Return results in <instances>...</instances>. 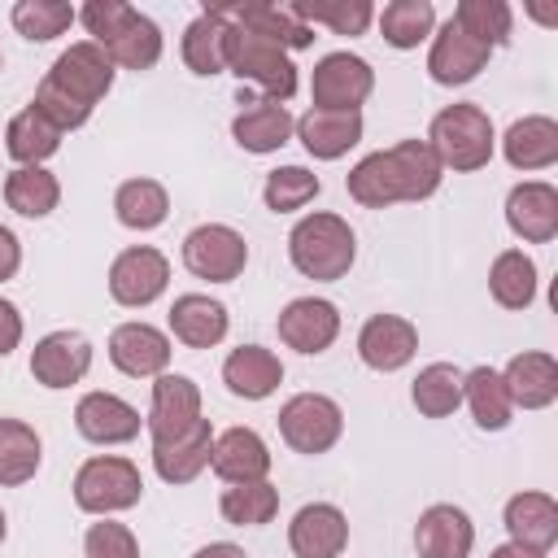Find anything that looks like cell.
<instances>
[{
	"label": "cell",
	"mask_w": 558,
	"mask_h": 558,
	"mask_svg": "<svg viewBox=\"0 0 558 558\" xmlns=\"http://www.w3.org/2000/svg\"><path fill=\"white\" fill-rule=\"evenodd\" d=\"M183 266L196 275V279H209V283H231L244 275L248 266V244L235 227L227 222H201L196 231L183 235Z\"/></svg>",
	"instance_id": "9c48e42d"
},
{
	"label": "cell",
	"mask_w": 558,
	"mask_h": 558,
	"mask_svg": "<svg viewBox=\"0 0 558 558\" xmlns=\"http://www.w3.org/2000/svg\"><path fill=\"white\" fill-rule=\"evenodd\" d=\"M488 292L501 310H527L536 301V262L523 248H506L488 266Z\"/></svg>",
	"instance_id": "d590c367"
},
{
	"label": "cell",
	"mask_w": 558,
	"mask_h": 558,
	"mask_svg": "<svg viewBox=\"0 0 558 558\" xmlns=\"http://www.w3.org/2000/svg\"><path fill=\"white\" fill-rule=\"evenodd\" d=\"M39 462H44L39 432L22 418H0V488H17L35 480Z\"/></svg>",
	"instance_id": "836d02e7"
},
{
	"label": "cell",
	"mask_w": 558,
	"mask_h": 558,
	"mask_svg": "<svg viewBox=\"0 0 558 558\" xmlns=\"http://www.w3.org/2000/svg\"><path fill=\"white\" fill-rule=\"evenodd\" d=\"M83 554L87 558H140V541L126 523H113V519H100L87 527L83 536Z\"/></svg>",
	"instance_id": "bcb514c9"
},
{
	"label": "cell",
	"mask_w": 558,
	"mask_h": 558,
	"mask_svg": "<svg viewBox=\"0 0 558 558\" xmlns=\"http://www.w3.org/2000/svg\"><path fill=\"white\" fill-rule=\"evenodd\" d=\"M209 449H214V427L209 418H196L187 432L170 440H153V471L166 484H192L209 466Z\"/></svg>",
	"instance_id": "cb8c5ba5"
},
{
	"label": "cell",
	"mask_w": 558,
	"mask_h": 558,
	"mask_svg": "<svg viewBox=\"0 0 558 558\" xmlns=\"http://www.w3.org/2000/svg\"><path fill=\"white\" fill-rule=\"evenodd\" d=\"M227 13V22L279 44L283 52H296V48H310L314 44V26H305L292 4H218Z\"/></svg>",
	"instance_id": "83f0119b"
},
{
	"label": "cell",
	"mask_w": 558,
	"mask_h": 558,
	"mask_svg": "<svg viewBox=\"0 0 558 558\" xmlns=\"http://www.w3.org/2000/svg\"><path fill=\"white\" fill-rule=\"evenodd\" d=\"M410 401L423 418H449L458 405H462V371L453 362H432L418 371L414 388H410Z\"/></svg>",
	"instance_id": "f35d334b"
},
{
	"label": "cell",
	"mask_w": 558,
	"mask_h": 558,
	"mask_svg": "<svg viewBox=\"0 0 558 558\" xmlns=\"http://www.w3.org/2000/svg\"><path fill=\"white\" fill-rule=\"evenodd\" d=\"M78 22L87 26L92 44H100L122 70H153L161 61V26L126 0H87L78 9Z\"/></svg>",
	"instance_id": "7a4b0ae2"
},
{
	"label": "cell",
	"mask_w": 558,
	"mask_h": 558,
	"mask_svg": "<svg viewBox=\"0 0 558 558\" xmlns=\"http://www.w3.org/2000/svg\"><path fill=\"white\" fill-rule=\"evenodd\" d=\"M506 222L527 244H549L558 235V187L545 179L514 183L506 196Z\"/></svg>",
	"instance_id": "ac0fdd59"
},
{
	"label": "cell",
	"mask_w": 558,
	"mask_h": 558,
	"mask_svg": "<svg viewBox=\"0 0 558 558\" xmlns=\"http://www.w3.org/2000/svg\"><path fill=\"white\" fill-rule=\"evenodd\" d=\"M488 57H493V48L480 44V39H471V35L449 17V22L432 35L427 74H432V83H440V87H462V83H471V78L488 65Z\"/></svg>",
	"instance_id": "7c38bea8"
},
{
	"label": "cell",
	"mask_w": 558,
	"mask_h": 558,
	"mask_svg": "<svg viewBox=\"0 0 558 558\" xmlns=\"http://www.w3.org/2000/svg\"><path fill=\"white\" fill-rule=\"evenodd\" d=\"M57 131H78L87 118H92V109H83L78 100H70L65 92H57L48 78H39V87H35V100H31Z\"/></svg>",
	"instance_id": "7dc6e473"
},
{
	"label": "cell",
	"mask_w": 558,
	"mask_h": 558,
	"mask_svg": "<svg viewBox=\"0 0 558 558\" xmlns=\"http://www.w3.org/2000/svg\"><path fill=\"white\" fill-rule=\"evenodd\" d=\"M427 148L436 153L440 170H458V174L484 170L493 161V148H497L493 118L471 100L445 105L427 126Z\"/></svg>",
	"instance_id": "3957f363"
},
{
	"label": "cell",
	"mask_w": 558,
	"mask_h": 558,
	"mask_svg": "<svg viewBox=\"0 0 558 558\" xmlns=\"http://www.w3.org/2000/svg\"><path fill=\"white\" fill-rule=\"evenodd\" d=\"M414 353H418V327L401 314H371L357 331V357L379 375L401 371Z\"/></svg>",
	"instance_id": "4fadbf2b"
},
{
	"label": "cell",
	"mask_w": 558,
	"mask_h": 558,
	"mask_svg": "<svg viewBox=\"0 0 558 558\" xmlns=\"http://www.w3.org/2000/svg\"><path fill=\"white\" fill-rule=\"evenodd\" d=\"M344 432V414L323 392H296L279 405V436L296 453H327Z\"/></svg>",
	"instance_id": "52a82bcc"
},
{
	"label": "cell",
	"mask_w": 558,
	"mask_h": 558,
	"mask_svg": "<svg viewBox=\"0 0 558 558\" xmlns=\"http://www.w3.org/2000/svg\"><path fill=\"white\" fill-rule=\"evenodd\" d=\"M44 78H48L57 92H65L70 100H78L83 109H96V100H105L109 87H113V61H109V52H105L100 44L78 39V44H70V48L52 61V70H48Z\"/></svg>",
	"instance_id": "30bf717a"
},
{
	"label": "cell",
	"mask_w": 558,
	"mask_h": 558,
	"mask_svg": "<svg viewBox=\"0 0 558 558\" xmlns=\"http://www.w3.org/2000/svg\"><path fill=\"white\" fill-rule=\"evenodd\" d=\"M227 70L240 83H253L262 92V100L288 105L296 96V65H292V57L279 44H270V39H262V35L235 26V22H227Z\"/></svg>",
	"instance_id": "5b68a950"
},
{
	"label": "cell",
	"mask_w": 558,
	"mask_h": 558,
	"mask_svg": "<svg viewBox=\"0 0 558 558\" xmlns=\"http://www.w3.org/2000/svg\"><path fill=\"white\" fill-rule=\"evenodd\" d=\"M279 340L296 353H323L340 336V310L323 296H296L279 310Z\"/></svg>",
	"instance_id": "5bb4252c"
},
{
	"label": "cell",
	"mask_w": 558,
	"mask_h": 558,
	"mask_svg": "<svg viewBox=\"0 0 558 558\" xmlns=\"http://www.w3.org/2000/svg\"><path fill=\"white\" fill-rule=\"evenodd\" d=\"M140 497H144V480H140V466L131 458L96 453L74 471V506L87 514L105 519V514L140 506Z\"/></svg>",
	"instance_id": "8992f818"
},
{
	"label": "cell",
	"mask_w": 558,
	"mask_h": 558,
	"mask_svg": "<svg viewBox=\"0 0 558 558\" xmlns=\"http://www.w3.org/2000/svg\"><path fill=\"white\" fill-rule=\"evenodd\" d=\"M222 384L244 401H266L283 384V362L262 344H240L222 362Z\"/></svg>",
	"instance_id": "f546056e"
},
{
	"label": "cell",
	"mask_w": 558,
	"mask_h": 558,
	"mask_svg": "<svg viewBox=\"0 0 558 558\" xmlns=\"http://www.w3.org/2000/svg\"><path fill=\"white\" fill-rule=\"evenodd\" d=\"M432 26H436V9H432V0H392V4H384V13H379V31H384V44H392V48H418L427 35H432Z\"/></svg>",
	"instance_id": "60d3db41"
},
{
	"label": "cell",
	"mask_w": 558,
	"mask_h": 558,
	"mask_svg": "<svg viewBox=\"0 0 558 558\" xmlns=\"http://www.w3.org/2000/svg\"><path fill=\"white\" fill-rule=\"evenodd\" d=\"M74 17H78V9L65 0H17L13 4V26L31 44H48V39L65 35L74 26Z\"/></svg>",
	"instance_id": "7bdbcfd3"
},
{
	"label": "cell",
	"mask_w": 558,
	"mask_h": 558,
	"mask_svg": "<svg viewBox=\"0 0 558 558\" xmlns=\"http://www.w3.org/2000/svg\"><path fill=\"white\" fill-rule=\"evenodd\" d=\"M183 65L201 78H214L227 70V17L222 9H205L183 31Z\"/></svg>",
	"instance_id": "1f68e13d"
},
{
	"label": "cell",
	"mask_w": 558,
	"mask_h": 558,
	"mask_svg": "<svg viewBox=\"0 0 558 558\" xmlns=\"http://www.w3.org/2000/svg\"><path fill=\"white\" fill-rule=\"evenodd\" d=\"M166 283H170V262L153 244H131L109 266V296L118 305H126V310L153 305L166 292Z\"/></svg>",
	"instance_id": "8fae6325"
},
{
	"label": "cell",
	"mask_w": 558,
	"mask_h": 558,
	"mask_svg": "<svg viewBox=\"0 0 558 558\" xmlns=\"http://www.w3.org/2000/svg\"><path fill=\"white\" fill-rule=\"evenodd\" d=\"M4 201L22 218H48L57 209V201H61V183L44 166H17L4 179Z\"/></svg>",
	"instance_id": "74e56055"
},
{
	"label": "cell",
	"mask_w": 558,
	"mask_h": 558,
	"mask_svg": "<svg viewBox=\"0 0 558 558\" xmlns=\"http://www.w3.org/2000/svg\"><path fill=\"white\" fill-rule=\"evenodd\" d=\"M74 427L92 445H126V440L140 436L144 418H140V410L131 401H122L113 392H87L74 405Z\"/></svg>",
	"instance_id": "d6986e66"
},
{
	"label": "cell",
	"mask_w": 558,
	"mask_h": 558,
	"mask_svg": "<svg viewBox=\"0 0 558 558\" xmlns=\"http://www.w3.org/2000/svg\"><path fill=\"white\" fill-rule=\"evenodd\" d=\"M488 558H545V554H536V549H523V545H514V541H506V545H497Z\"/></svg>",
	"instance_id": "816d5d0a"
},
{
	"label": "cell",
	"mask_w": 558,
	"mask_h": 558,
	"mask_svg": "<svg viewBox=\"0 0 558 558\" xmlns=\"http://www.w3.org/2000/svg\"><path fill=\"white\" fill-rule=\"evenodd\" d=\"M113 214L126 231H157L170 214V196L157 179H126L113 192Z\"/></svg>",
	"instance_id": "8d00e7d4"
},
{
	"label": "cell",
	"mask_w": 558,
	"mask_h": 558,
	"mask_svg": "<svg viewBox=\"0 0 558 558\" xmlns=\"http://www.w3.org/2000/svg\"><path fill=\"white\" fill-rule=\"evenodd\" d=\"M501 523H506V532H510L514 545L536 549V554H549L554 541H558V501L549 493H514L506 501Z\"/></svg>",
	"instance_id": "4316f807"
},
{
	"label": "cell",
	"mask_w": 558,
	"mask_h": 558,
	"mask_svg": "<svg viewBox=\"0 0 558 558\" xmlns=\"http://www.w3.org/2000/svg\"><path fill=\"white\" fill-rule=\"evenodd\" d=\"M440 161L427 148V140H397L392 148L366 153L349 174L344 187L357 205L366 209H384L397 201H427L440 187Z\"/></svg>",
	"instance_id": "6da1fadb"
},
{
	"label": "cell",
	"mask_w": 558,
	"mask_h": 558,
	"mask_svg": "<svg viewBox=\"0 0 558 558\" xmlns=\"http://www.w3.org/2000/svg\"><path fill=\"white\" fill-rule=\"evenodd\" d=\"M240 113L231 118V135L244 153H279L292 131H296V118L288 113V105H275V100H262V96H240Z\"/></svg>",
	"instance_id": "7402d4cb"
},
{
	"label": "cell",
	"mask_w": 558,
	"mask_h": 558,
	"mask_svg": "<svg viewBox=\"0 0 558 558\" xmlns=\"http://www.w3.org/2000/svg\"><path fill=\"white\" fill-rule=\"evenodd\" d=\"M17 266H22V244H17V235L9 227H0V283L13 279Z\"/></svg>",
	"instance_id": "681fc988"
},
{
	"label": "cell",
	"mask_w": 558,
	"mask_h": 558,
	"mask_svg": "<svg viewBox=\"0 0 558 558\" xmlns=\"http://www.w3.org/2000/svg\"><path fill=\"white\" fill-rule=\"evenodd\" d=\"M109 362L131 379H157L170 366V336L153 323H122L109 331Z\"/></svg>",
	"instance_id": "9a60e30c"
},
{
	"label": "cell",
	"mask_w": 558,
	"mask_h": 558,
	"mask_svg": "<svg viewBox=\"0 0 558 558\" xmlns=\"http://www.w3.org/2000/svg\"><path fill=\"white\" fill-rule=\"evenodd\" d=\"M4 148H9V157H13L17 166H39V161H48V157L61 148V131H57L35 105H26L22 113L9 118V126H4Z\"/></svg>",
	"instance_id": "e575fe53"
},
{
	"label": "cell",
	"mask_w": 558,
	"mask_h": 558,
	"mask_svg": "<svg viewBox=\"0 0 558 558\" xmlns=\"http://www.w3.org/2000/svg\"><path fill=\"white\" fill-rule=\"evenodd\" d=\"M17 340H22V314L13 301L0 296V357H9L17 349Z\"/></svg>",
	"instance_id": "c3c4849f"
},
{
	"label": "cell",
	"mask_w": 558,
	"mask_h": 558,
	"mask_svg": "<svg viewBox=\"0 0 558 558\" xmlns=\"http://www.w3.org/2000/svg\"><path fill=\"white\" fill-rule=\"evenodd\" d=\"M4 532H9V523H4V510H0V545H4Z\"/></svg>",
	"instance_id": "f5cc1de1"
},
{
	"label": "cell",
	"mask_w": 558,
	"mask_h": 558,
	"mask_svg": "<svg viewBox=\"0 0 558 558\" xmlns=\"http://www.w3.org/2000/svg\"><path fill=\"white\" fill-rule=\"evenodd\" d=\"M288 545L296 558H340L349 545V519L331 501H310L288 523Z\"/></svg>",
	"instance_id": "e0dca14e"
},
{
	"label": "cell",
	"mask_w": 558,
	"mask_h": 558,
	"mask_svg": "<svg viewBox=\"0 0 558 558\" xmlns=\"http://www.w3.org/2000/svg\"><path fill=\"white\" fill-rule=\"evenodd\" d=\"M318 192H323V183H318V174L305 170V166H279V170H270L266 183H262V201H266L270 214H296V209H305Z\"/></svg>",
	"instance_id": "b9f144b4"
},
{
	"label": "cell",
	"mask_w": 558,
	"mask_h": 558,
	"mask_svg": "<svg viewBox=\"0 0 558 558\" xmlns=\"http://www.w3.org/2000/svg\"><path fill=\"white\" fill-rule=\"evenodd\" d=\"M292 13L305 26H331L336 35H362L375 17L366 0H336V4H292Z\"/></svg>",
	"instance_id": "f6af8a7d"
},
{
	"label": "cell",
	"mask_w": 558,
	"mask_h": 558,
	"mask_svg": "<svg viewBox=\"0 0 558 558\" xmlns=\"http://www.w3.org/2000/svg\"><path fill=\"white\" fill-rule=\"evenodd\" d=\"M296 140L310 157L336 161L362 140V113H336V109H305L296 118Z\"/></svg>",
	"instance_id": "f1b7e54d"
},
{
	"label": "cell",
	"mask_w": 558,
	"mask_h": 558,
	"mask_svg": "<svg viewBox=\"0 0 558 558\" xmlns=\"http://www.w3.org/2000/svg\"><path fill=\"white\" fill-rule=\"evenodd\" d=\"M453 22H458L471 39H480V44H488V48H501V44L510 39L514 13H510L506 0H458Z\"/></svg>",
	"instance_id": "ee69618b"
},
{
	"label": "cell",
	"mask_w": 558,
	"mask_h": 558,
	"mask_svg": "<svg viewBox=\"0 0 558 558\" xmlns=\"http://www.w3.org/2000/svg\"><path fill=\"white\" fill-rule=\"evenodd\" d=\"M375 92V70L357 52H327L314 65L310 78V109H336V113H362L366 96Z\"/></svg>",
	"instance_id": "ba28073f"
},
{
	"label": "cell",
	"mask_w": 558,
	"mask_h": 558,
	"mask_svg": "<svg viewBox=\"0 0 558 558\" xmlns=\"http://www.w3.org/2000/svg\"><path fill=\"white\" fill-rule=\"evenodd\" d=\"M462 401H466L475 427H484V432H501L510 423V414H514L510 392L501 384V371H493V366L462 371Z\"/></svg>",
	"instance_id": "d6a6232c"
},
{
	"label": "cell",
	"mask_w": 558,
	"mask_h": 558,
	"mask_svg": "<svg viewBox=\"0 0 558 558\" xmlns=\"http://www.w3.org/2000/svg\"><path fill=\"white\" fill-rule=\"evenodd\" d=\"M192 558H248L240 545H231V541H209L205 549H196Z\"/></svg>",
	"instance_id": "f907efd6"
},
{
	"label": "cell",
	"mask_w": 558,
	"mask_h": 558,
	"mask_svg": "<svg viewBox=\"0 0 558 558\" xmlns=\"http://www.w3.org/2000/svg\"><path fill=\"white\" fill-rule=\"evenodd\" d=\"M92 371V340L83 331H48L31 349V375L44 388H70Z\"/></svg>",
	"instance_id": "2e32d148"
},
{
	"label": "cell",
	"mask_w": 558,
	"mask_h": 558,
	"mask_svg": "<svg viewBox=\"0 0 558 558\" xmlns=\"http://www.w3.org/2000/svg\"><path fill=\"white\" fill-rule=\"evenodd\" d=\"M501 153L514 170H549L558 161V122L545 113L510 122V131L501 135Z\"/></svg>",
	"instance_id": "4dcf8cb0"
},
{
	"label": "cell",
	"mask_w": 558,
	"mask_h": 558,
	"mask_svg": "<svg viewBox=\"0 0 558 558\" xmlns=\"http://www.w3.org/2000/svg\"><path fill=\"white\" fill-rule=\"evenodd\" d=\"M471 545H475V527H471V514L462 506L436 501L414 523L418 558H471Z\"/></svg>",
	"instance_id": "ffe728a7"
},
{
	"label": "cell",
	"mask_w": 558,
	"mask_h": 558,
	"mask_svg": "<svg viewBox=\"0 0 558 558\" xmlns=\"http://www.w3.org/2000/svg\"><path fill=\"white\" fill-rule=\"evenodd\" d=\"M501 384L510 392V405H523V410H545L558 401V362L541 349H527V353H514L501 371Z\"/></svg>",
	"instance_id": "484cf974"
},
{
	"label": "cell",
	"mask_w": 558,
	"mask_h": 558,
	"mask_svg": "<svg viewBox=\"0 0 558 558\" xmlns=\"http://www.w3.org/2000/svg\"><path fill=\"white\" fill-rule=\"evenodd\" d=\"M201 418V388L187 375H157L153 379V405H148V436L153 440H170L179 432H187Z\"/></svg>",
	"instance_id": "44dd1931"
},
{
	"label": "cell",
	"mask_w": 558,
	"mask_h": 558,
	"mask_svg": "<svg viewBox=\"0 0 558 558\" xmlns=\"http://www.w3.org/2000/svg\"><path fill=\"white\" fill-rule=\"evenodd\" d=\"M227 327H231L227 305L214 301V296H205V292H183L170 305V331L187 349H214V344H222Z\"/></svg>",
	"instance_id": "d4e9b609"
},
{
	"label": "cell",
	"mask_w": 558,
	"mask_h": 558,
	"mask_svg": "<svg viewBox=\"0 0 558 558\" xmlns=\"http://www.w3.org/2000/svg\"><path fill=\"white\" fill-rule=\"evenodd\" d=\"M209 466H214V475L227 480V484H253V480H266V471H270V449H266V440H262L253 427H227V432L214 436Z\"/></svg>",
	"instance_id": "603a6c76"
},
{
	"label": "cell",
	"mask_w": 558,
	"mask_h": 558,
	"mask_svg": "<svg viewBox=\"0 0 558 558\" xmlns=\"http://www.w3.org/2000/svg\"><path fill=\"white\" fill-rule=\"evenodd\" d=\"M218 514L231 523V527H262L279 514V488L266 484V480H253V484H231L222 488L218 497Z\"/></svg>",
	"instance_id": "ab89813d"
},
{
	"label": "cell",
	"mask_w": 558,
	"mask_h": 558,
	"mask_svg": "<svg viewBox=\"0 0 558 558\" xmlns=\"http://www.w3.org/2000/svg\"><path fill=\"white\" fill-rule=\"evenodd\" d=\"M288 257L305 279L336 283L349 275V266L357 257L353 227L340 214H305L288 235Z\"/></svg>",
	"instance_id": "277c9868"
},
{
	"label": "cell",
	"mask_w": 558,
	"mask_h": 558,
	"mask_svg": "<svg viewBox=\"0 0 558 558\" xmlns=\"http://www.w3.org/2000/svg\"><path fill=\"white\" fill-rule=\"evenodd\" d=\"M0 65H4V57H0Z\"/></svg>",
	"instance_id": "db71d44e"
}]
</instances>
